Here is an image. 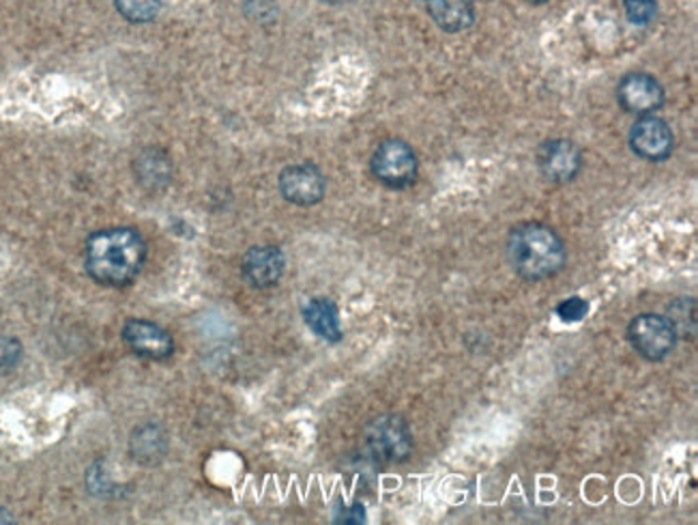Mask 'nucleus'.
<instances>
[{
  "label": "nucleus",
  "instance_id": "9b49d317",
  "mask_svg": "<svg viewBox=\"0 0 698 525\" xmlns=\"http://www.w3.org/2000/svg\"><path fill=\"white\" fill-rule=\"evenodd\" d=\"M630 147L643 160L662 162L673 151V132L662 119L645 115L630 129Z\"/></svg>",
  "mask_w": 698,
  "mask_h": 525
},
{
  "label": "nucleus",
  "instance_id": "f257e3e1",
  "mask_svg": "<svg viewBox=\"0 0 698 525\" xmlns=\"http://www.w3.org/2000/svg\"><path fill=\"white\" fill-rule=\"evenodd\" d=\"M147 261V243L136 229L117 227L93 233L84 245V267L95 283L127 286Z\"/></svg>",
  "mask_w": 698,
  "mask_h": 525
},
{
  "label": "nucleus",
  "instance_id": "20e7f679",
  "mask_svg": "<svg viewBox=\"0 0 698 525\" xmlns=\"http://www.w3.org/2000/svg\"><path fill=\"white\" fill-rule=\"evenodd\" d=\"M372 175L391 190H404L417 179V156L411 145L400 138L383 140L372 156Z\"/></svg>",
  "mask_w": 698,
  "mask_h": 525
},
{
  "label": "nucleus",
  "instance_id": "7ed1b4c3",
  "mask_svg": "<svg viewBox=\"0 0 698 525\" xmlns=\"http://www.w3.org/2000/svg\"><path fill=\"white\" fill-rule=\"evenodd\" d=\"M363 444L377 463H402L413 452V435L400 416H379L363 431Z\"/></svg>",
  "mask_w": 698,
  "mask_h": 525
},
{
  "label": "nucleus",
  "instance_id": "dca6fc26",
  "mask_svg": "<svg viewBox=\"0 0 698 525\" xmlns=\"http://www.w3.org/2000/svg\"><path fill=\"white\" fill-rule=\"evenodd\" d=\"M668 319H670V324L675 327V332H677V336H684V338H688V334L692 336L695 332H697V304H695V300L690 297H681V300H677V302H673L670 306H668V315H666Z\"/></svg>",
  "mask_w": 698,
  "mask_h": 525
},
{
  "label": "nucleus",
  "instance_id": "0eeeda50",
  "mask_svg": "<svg viewBox=\"0 0 698 525\" xmlns=\"http://www.w3.org/2000/svg\"><path fill=\"white\" fill-rule=\"evenodd\" d=\"M277 186L286 201L299 207H311L322 201L327 190L322 172L311 164H297L284 168L277 179Z\"/></svg>",
  "mask_w": 698,
  "mask_h": 525
},
{
  "label": "nucleus",
  "instance_id": "6e6552de",
  "mask_svg": "<svg viewBox=\"0 0 698 525\" xmlns=\"http://www.w3.org/2000/svg\"><path fill=\"white\" fill-rule=\"evenodd\" d=\"M286 256L277 245H254L241 259L243 281L254 288H272L282 281Z\"/></svg>",
  "mask_w": 698,
  "mask_h": 525
},
{
  "label": "nucleus",
  "instance_id": "f03ea898",
  "mask_svg": "<svg viewBox=\"0 0 698 525\" xmlns=\"http://www.w3.org/2000/svg\"><path fill=\"white\" fill-rule=\"evenodd\" d=\"M507 259L511 270L525 281H546L565 267L568 252L552 229L531 222L509 233Z\"/></svg>",
  "mask_w": 698,
  "mask_h": 525
},
{
  "label": "nucleus",
  "instance_id": "4468645a",
  "mask_svg": "<svg viewBox=\"0 0 698 525\" xmlns=\"http://www.w3.org/2000/svg\"><path fill=\"white\" fill-rule=\"evenodd\" d=\"M134 175L145 190L157 192L168 188L172 179V164L161 149H145L134 162Z\"/></svg>",
  "mask_w": 698,
  "mask_h": 525
},
{
  "label": "nucleus",
  "instance_id": "9d476101",
  "mask_svg": "<svg viewBox=\"0 0 698 525\" xmlns=\"http://www.w3.org/2000/svg\"><path fill=\"white\" fill-rule=\"evenodd\" d=\"M620 106L630 115H652L664 104V88L649 74H627L617 88Z\"/></svg>",
  "mask_w": 698,
  "mask_h": 525
},
{
  "label": "nucleus",
  "instance_id": "f8f14e48",
  "mask_svg": "<svg viewBox=\"0 0 698 525\" xmlns=\"http://www.w3.org/2000/svg\"><path fill=\"white\" fill-rule=\"evenodd\" d=\"M302 315L306 325L322 340L327 343L342 340V325H340V313H338L336 302L327 297H314L304 306Z\"/></svg>",
  "mask_w": 698,
  "mask_h": 525
},
{
  "label": "nucleus",
  "instance_id": "aec40b11",
  "mask_svg": "<svg viewBox=\"0 0 698 525\" xmlns=\"http://www.w3.org/2000/svg\"><path fill=\"white\" fill-rule=\"evenodd\" d=\"M586 313H589V304H586L582 297H570V300L561 302V304L557 306V315H559V319L565 322V324L582 322V319L586 317Z\"/></svg>",
  "mask_w": 698,
  "mask_h": 525
},
{
  "label": "nucleus",
  "instance_id": "2eb2a0df",
  "mask_svg": "<svg viewBox=\"0 0 698 525\" xmlns=\"http://www.w3.org/2000/svg\"><path fill=\"white\" fill-rule=\"evenodd\" d=\"M427 13L445 33H463L475 20L470 0H427Z\"/></svg>",
  "mask_w": 698,
  "mask_h": 525
},
{
  "label": "nucleus",
  "instance_id": "ddd939ff",
  "mask_svg": "<svg viewBox=\"0 0 698 525\" xmlns=\"http://www.w3.org/2000/svg\"><path fill=\"white\" fill-rule=\"evenodd\" d=\"M168 452V438L166 431L157 424H142L136 427L129 435V454L134 461H138L142 468L156 465Z\"/></svg>",
  "mask_w": 698,
  "mask_h": 525
},
{
  "label": "nucleus",
  "instance_id": "f3484780",
  "mask_svg": "<svg viewBox=\"0 0 698 525\" xmlns=\"http://www.w3.org/2000/svg\"><path fill=\"white\" fill-rule=\"evenodd\" d=\"M117 2L118 13L134 22V24H145L156 20L159 13V0H115Z\"/></svg>",
  "mask_w": 698,
  "mask_h": 525
},
{
  "label": "nucleus",
  "instance_id": "5701e85b",
  "mask_svg": "<svg viewBox=\"0 0 698 525\" xmlns=\"http://www.w3.org/2000/svg\"><path fill=\"white\" fill-rule=\"evenodd\" d=\"M529 2H546V0H529Z\"/></svg>",
  "mask_w": 698,
  "mask_h": 525
},
{
  "label": "nucleus",
  "instance_id": "39448f33",
  "mask_svg": "<svg viewBox=\"0 0 698 525\" xmlns=\"http://www.w3.org/2000/svg\"><path fill=\"white\" fill-rule=\"evenodd\" d=\"M627 338L645 360L659 363L673 354L679 336L666 315L645 313L630 322Z\"/></svg>",
  "mask_w": 698,
  "mask_h": 525
},
{
  "label": "nucleus",
  "instance_id": "4be33fe9",
  "mask_svg": "<svg viewBox=\"0 0 698 525\" xmlns=\"http://www.w3.org/2000/svg\"><path fill=\"white\" fill-rule=\"evenodd\" d=\"M329 2H347V0H329Z\"/></svg>",
  "mask_w": 698,
  "mask_h": 525
},
{
  "label": "nucleus",
  "instance_id": "423d86ee",
  "mask_svg": "<svg viewBox=\"0 0 698 525\" xmlns=\"http://www.w3.org/2000/svg\"><path fill=\"white\" fill-rule=\"evenodd\" d=\"M123 340L129 351L142 360L163 363L170 360L174 354L172 334L149 319H131L123 325Z\"/></svg>",
  "mask_w": 698,
  "mask_h": 525
},
{
  "label": "nucleus",
  "instance_id": "1a4fd4ad",
  "mask_svg": "<svg viewBox=\"0 0 698 525\" xmlns=\"http://www.w3.org/2000/svg\"><path fill=\"white\" fill-rule=\"evenodd\" d=\"M538 164L542 170L543 179L550 183H570L581 172V149L565 138H554L543 143Z\"/></svg>",
  "mask_w": 698,
  "mask_h": 525
},
{
  "label": "nucleus",
  "instance_id": "6ab92c4d",
  "mask_svg": "<svg viewBox=\"0 0 698 525\" xmlns=\"http://www.w3.org/2000/svg\"><path fill=\"white\" fill-rule=\"evenodd\" d=\"M623 7H625L630 22H634L638 27L654 22L656 13H658L656 0H623Z\"/></svg>",
  "mask_w": 698,
  "mask_h": 525
},
{
  "label": "nucleus",
  "instance_id": "412c9836",
  "mask_svg": "<svg viewBox=\"0 0 698 525\" xmlns=\"http://www.w3.org/2000/svg\"><path fill=\"white\" fill-rule=\"evenodd\" d=\"M336 524L359 525L366 522V508L361 504H350V506H340L336 513Z\"/></svg>",
  "mask_w": 698,
  "mask_h": 525
},
{
  "label": "nucleus",
  "instance_id": "a211bd4d",
  "mask_svg": "<svg viewBox=\"0 0 698 525\" xmlns=\"http://www.w3.org/2000/svg\"><path fill=\"white\" fill-rule=\"evenodd\" d=\"M22 343L13 336H0V377L13 372L22 363Z\"/></svg>",
  "mask_w": 698,
  "mask_h": 525
}]
</instances>
